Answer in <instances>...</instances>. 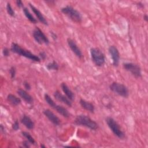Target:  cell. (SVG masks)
<instances>
[{"label": "cell", "mask_w": 148, "mask_h": 148, "mask_svg": "<svg viewBox=\"0 0 148 148\" xmlns=\"http://www.w3.org/2000/svg\"><path fill=\"white\" fill-rule=\"evenodd\" d=\"M10 50L12 52L17 54L20 56H23L27 58H28L33 61L35 62H40V58L39 56L35 55L34 54L32 53L30 51L25 50L22 48L20 45L16 43H12L11 45Z\"/></svg>", "instance_id": "obj_1"}, {"label": "cell", "mask_w": 148, "mask_h": 148, "mask_svg": "<svg viewBox=\"0 0 148 148\" xmlns=\"http://www.w3.org/2000/svg\"><path fill=\"white\" fill-rule=\"evenodd\" d=\"M75 123L77 125L87 127L91 130H96L98 128V125L95 121L84 114L77 115L75 118Z\"/></svg>", "instance_id": "obj_2"}, {"label": "cell", "mask_w": 148, "mask_h": 148, "mask_svg": "<svg viewBox=\"0 0 148 148\" xmlns=\"http://www.w3.org/2000/svg\"><path fill=\"white\" fill-rule=\"evenodd\" d=\"M61 12L67 16L73 22L80 23L82 21V15L79 11L72 7L71 6L67 5L61 9Z\"/></svg>", "instance_id": "obj_3"}, {"label": "cell", "mask_w": 148, "mask_h": 148, "mask_svg": "<svg viewBox=\"0 0 148 148\" xmlns=\"http://www.w3.org/2000/svg\"><path fill=\"white\" fill-rule=\"evenodd\" d=\"M90 54L92 62L97 66H102L105 62V57L102 51L97 47L90 49Z\"/></svg>", "instance_id": "obj_4"}, {"label": "cell", "mask_w": 148, "mask_h": 148, "mask_svg": "<svg viewBox=\"0 0 148 148\" xmlns=\"http://www.w3.org/2000/svg\"><path fill=\"white\" fill-rule=\"evenodd\" d=\"M106 122L109 128L110 129L114 135L121 139H123L125 138L124 132L121 130L119 124L114 119L111 117H108L106 119Z\"/></svg>", "instance_id": "obj_5"}, {"label": "cell", "mask_w": 148, "mask_h": 148, "mask_svg": "<svg viewBox=\"0 0 148 148\" xmlns=\"http://www.w3.org/2000/svg\"><path fill=\"white\" fill-rule=\"evenodd\" d=\"M109 88L112 91L124 98H127L129 95L128 88L120 83L114 82L110 85Z\"/></svg>", "instance_id": "obj_6"}, {"label": "cell", "mask_w": 148, "mask_h": 148, "mask_svg": "<svg viewBox=\"0 0 148 148\" xmlns=\"http://www.w3.org/2000/svg\"><path fill=\"white\" fill-rule=\"evenodd\" d=\"M123 66L127 71L130 72L136 78L142 77L141 68L138 64L132 62H125L123 64Z\"/></svg>", "instance_id": "obj_7"}, {"label": "cell", "mask_w": 148, "mask_h": 148, "mask_svg": "<svg viewBox=\"0 0 148 148\" xmlns=\"http://www.w3.org/2000/svg\"><path fill=\"white\" fill-rule=\"evenodd\" d=\"M32 35L34 39L40 45L43 43L45 45L49 44V39L39 27H35L33 31Z\"/></svg>", "instance_id": "obj_8"}, {"label": "cell", "mask_w": 148, "mask_h": 148, "mask_svg": "<svg viewBox=\"0 0 148 148\" xmlns=\"http://www.w3.org/2000/svg\"><path fill=\"white\" fill-rule=\"evenodd\" d=\"M109 52L112 59V63L114 66H117L119 64L120 53L117 48L114 46H110L109 47Z\"/></svg>", "instance_id": "obj_9"}, {"label": "cell", "mask_w": 148, "mask_h": 148, "mask_svg": "<svg viewBox=\"0 0 148 148\" xmlns=\"http://www.w3.org/2000/svg\"><path fill=\"white\" fill-rule=\"evenodd\" d=\"M67 43H68V45L69 48L71 49V50L76 55V56L77 57H78L79 58H83V56L82 52L81 51L80 49L79 48V47L77 46V45H76V43H75V42L73 40H72L71 38H68Z\"/></svg>", "instance_id": "obj_10"}, {"label": "cell", "mask_w": 148, "mask_h": 148, "mask_svg": "<svg viewBox=\"0 0 148 148\" xmlns=\"http://www.w3.org/2000/svg\"><path fill=\"white\" fill-rule=\"evenodd\" d=\"M43 114L53 124L58 125L60 124V119L50 109H45L43 110Z\"/></svg>", "instance_id": "obj_11"}, {"label": "cell", "mask_w": 148, "mask_h": 148, "mask_svg": "<svg viewBox=\"0 0 148 148\" xmlns=\"http://www.w3.org/2000/svg\"><path fill=\"white\" fill-rule=\"evenodd\" d=\"M53 95L54 98L58 101L64 103L70 107L72 106L71 101L66 96H65L63 94H62L59 91H56Z\"/></svg>", "instance_id": "obj_12"}, {"label": "cell", "mask_w": 148, "mask_h": 148, "mask_svg": "<svg viewBox=\"0 0 148 148\" xmlns=\"http://www.w3.org/2000/svg\"><path fill=\"white\" fill-rule=\"evenodd\" d=\"M18 95L21 97L26 103L31 104L33 103L34 99L31 95H29L26 91L22 88H18L17 91Z\"/></svg>", "instance_id": "obj_13"}, {"label": "cell", "mask_w": 148, "mask_h": 148, "mask_svg": "<svg viewBox=\"0 0 148 148\" xmlns=\"http://www.w3.org/2000/svg\"><path fill=\"white\" fill-rule=\"evenodd\" d=\"M29 6L31 8V9H32V12H34V13L35 14V16H36L37 18L38 19V20L42 23V24H43L44 25H48V23L47 21V20H46V18H45V17L43 16V15L42 14V13L40 12V10L37 9L36 8H35L34 5H32L31 3H29Z\"/></svg>", "instance_id": "obj_14"}, {"label": "cell", "mask_w": 148, "mask_h": 148, "mask_svg": "<svg viewBox=\"0 0 148 148\" xmlns=\"http://www.w3.org/2000/svg\"><path fill=\"white\" fill-rule=\"evenodd\" d=\"M21 123L28 130H32L35 127V124L32 119L27 115H24L21 118Z\"/></svg>", "instance_id": "obj_15"}, {"label": "cell", "mask_w": 148, "mask_h": 148, "mask_svg": "<svg viewBox=\"0 0 148 148\" xmlns=\"http://www.w3.org/2000/svg\"><path fill=\"white\" fill-rule=\"evenodd\" d=\"M61 87L63 91V92L65 93L66 96L71 101H73L75 99V95L73 92L71 91V90L69 88V87L67 86V84L65 83H62L61 84Z\"/></svg>", "instance_id": "obj_16"}, {"label": "cell", "mask_w": 148, "mask_h": 148, "mask_svg": "<svg viewBox=\"0 0 148 148\" xmlns=\"http://www.w3.org/2000/svg\"><path fill=\"white\" fill-rule=\"evenodd\" d=\"M79 103H80V106L85 110H86L91 113L94 112V110H95L94 106L91 102L87 101L83 99H81L79 101Z\"/></svg>", "instance_id": "obj_17"}, {"label": "cell", "mask_w": 148, "mask_h": 148, "mask_svg": "<svg viewBox=\"0 0 148 148\" xmlns=\"http://www.w3.org/2000/svg\"><path fill=\"white\" fill-rule=\"evenodd\" d=\"M8 101L13 106H17L21 103V99L20 98L17 97L16 95L9 94L7 96Z\"/></svg>", "instance_id": "obj_18"}, {"label": "cell", "mask_w": 148, "mask_h": 148, "mask_svg": "<svg viewBox=\"0 0 148 148\" xmlns=\"http://www.w3.org/2000/svg\"><path fill=\"white\" fill-rule=\"evenodd\" d=\"M54 109L58 113H60L61 116H62L63 117H64L65 118H68L70 116V114H69V112L68 111V110L65 108L63 107L62 106L57 105L56 106V107L54 108Z\"/></svg>", "instance_id": "obj_19"}, {"label": "cell", "mask_w": 148, "mask_h": 148, "mask_svg": "<svg viewBox=\"0 0 148 148\" xmlns=\"http://www.w3.org/2000/svg\"><path fill=\"white\" fill-rule=\"evenodd\" d=\"M23 12L25 16V17L28 18V20L31 22L32 23L36 24L37 23V20L32 15V14L30 13L28 8H23Z\"/></svg>", "instance_id": "obj_20"}, {"label": "cell", "mask_w": 148, "mask_h": 148, "mask_svg": "<svg viewBox=\"0 0 148 148\" xmlns=\"http://www.w3.org/2000/svg\"><path fill=\"white\" fill-rule=\"evenodd\" d=\"M46 68L48 70H53V71H57L59 68L58 64L55 61H53L51 62H50L47 64Z\"/></svg>", "instance_id": "obj_21"}, {"label": "cell", "mask_w": 148, "mask_h": 148, "mask_svg": "<svg viewBox=\"0 0 148 148\" xmlns=\"http://www.w3.org/2000/svg\"><path fill=\"white\" fill-rule=\"evenodd\" d=\"M45 99L46 101V102L53 109H54V108L56 107V106L57 105V104L55 103V102L53 100V99L50 97L49 95H48L47 94H45Z\"/></svg>", "instance_id": "obj_22"}, {"label": "cell", "mask_w": 148, "mask_h": 148, "mask_svg": "<svg viewBox=\"0 0 148 148\" xmlns=\"http://www.w3.org/2000/svg\"><path fill=\"white\" fill-rule=\"evenodd\" d=\"M22 135L27 139V140H28L31 144L32 145H35V140L34 139V138L31 135V134L25 131H23L21 132Z\"/></svg>", "instance_id": "obj_23"}, {"label": "cell", "mask_w": 148, "mask_h": 148, "mask_svg": "<svg viewBox=\"0 0 148 148\" xmlns=\"http://www.w3.org/2000/svg\"><path fill=\"white\" fill-rule=\"evenodd\" d=\"M6 10L9 15H10L12 17H14L15 16V12L13 10L11 5L10 3H7L6 5Z\"/></svg>", "instance_id": "obj_24"}, {"label": "cell", "mask_w": 148, "mask_h": 148, "mask_svg": "<svg viewBox=\"0 0 148 148\" xmlns=\"http://www.w3.org/2000/svg\"><path fill=\"white\" fill-rule=\"evenodd\" d=\"M9 73L11 76L12 79H14L16 76V68L14 66H12L10 69H9Z\"/></svg>", "instance_id": "obj_25"}, {"label": "cell", "mask_w": 148, "mask_h": 148, "mask_svg": "<svg viewBox=\"0 0 148 148\" xmlns=\"http://www.w3.org/2000/svg\"><path fill=\"white\" fill-rule=\"evenodd\" d=\"M19 128H20L19 123L17 120H16L12 125V128L14 131H17L19 129Z\"/></svg>", "instance_id": "obj_26"}, {"label": "cell", "mask_w": 148, "mask_h": 148, "mask_svg": "<svg viewBox=\"0 0 148 148\" xmlns=\"http://www.w3.org/2000/svg\"><path fill=\"white\" fill-rule=\"evenodd\" d=\"M2 53L5 57H8L10 54L9 49L8 47H4L2 50Z\"/></svg>", "instance_id": "obj_27"}, {"label": "cell", "mask_w": 148, "mask_h": 148, "mask_svg": "<svg viewBox=\"0 0 148 148\" xmlns=\"http://www.w3.org/2000/svg\"><path fill=\"white\" fill-rule=\"evenodd\" d=\"M23 84H24V88H25L27 90H31V85H30V84H29L28 82L25 81Z\"/></svg>", "instance_id": "obj_28"}, {"label": "cell", "mask_w": 148, "mask_h": 148, "mask_svg": "<svg viewBox=\"0 0 148 148\" xmlns=\"http://www.w3.org/2000/svg\"><path fill=\"white\" fill-rule=\"evenodd\" d=\"M23 145L24 147H30V142L28 140H25V141L23 142Z\"/></svg>", "instance_id": "obj_29"}, {"label": "cell", "mask_w": 148, "mask_h": 148, "mask_svg": "<svg viewBox=\"0 0 148 148\" xmlns=\"http://www.w3.org/2000/svg\"><path fill=\"white\" fill-rule=\"evenodd\" d=\"M16 5L18 8H21L23 6V2L20 0H17L16 1Z\"/></svg>", "instance_id": "obj_30"}, {"label": "cell", "mask_w": 148, "mask_h": 148, "mask_svg": "<svg viewBox=\"0 0 148 148\" xmlns=\"http://www.w3.org/2000/svg\"><path fill=\"white\" fill-rule=\"evenodd\" d=\"M39 56L41 57L42 60H45L46 58V53L45 52L42 51V52H40L39 53Z\"/></svg>", "instance_id": "obj_31"}, {"label": "cell", "mask_w": 148, "mask_h": 148, "mask_svg": "<svg viewBox=\"0 0 148 148\" xmlns=\"http://www.w3.org/2000/svg\"><path fill=\"white\" fill-rule=\"evenodd\" d=\"M51 36H52V38H53L54 39H57V35H56V34L53 33V32H51Z\"/></svg>", "instance_id": "obj_32"}, {"label": "cell", "mask_w": 148, "mask_h": 148, "mask_svg": "<svg viewBox=\"0 0 148 148\" xmlns=\"http://www.w3.org/2000/svg\"><path fill=\"white\" fill-rule=\"evenodd\" d=\"M143 19H144L146 21H148V16H147V14L144 15V16H143Z\"/></svg>", "instance_id": "obj_33"}, {"label": "cell", "mask_w": 148, "mask_h": 148, "mask_svg": "<svg viewBox=\"0 0 148 148\" xmlns=\"http://www.w3.org/2000/svg\"><path fill=\"white\" fill-rule=\"evenodd\" d=\"M40 147H44V148L46 147V146H45V145H40Z\"/></svg>", "instance_id": "obj_34"}]
</instances>
